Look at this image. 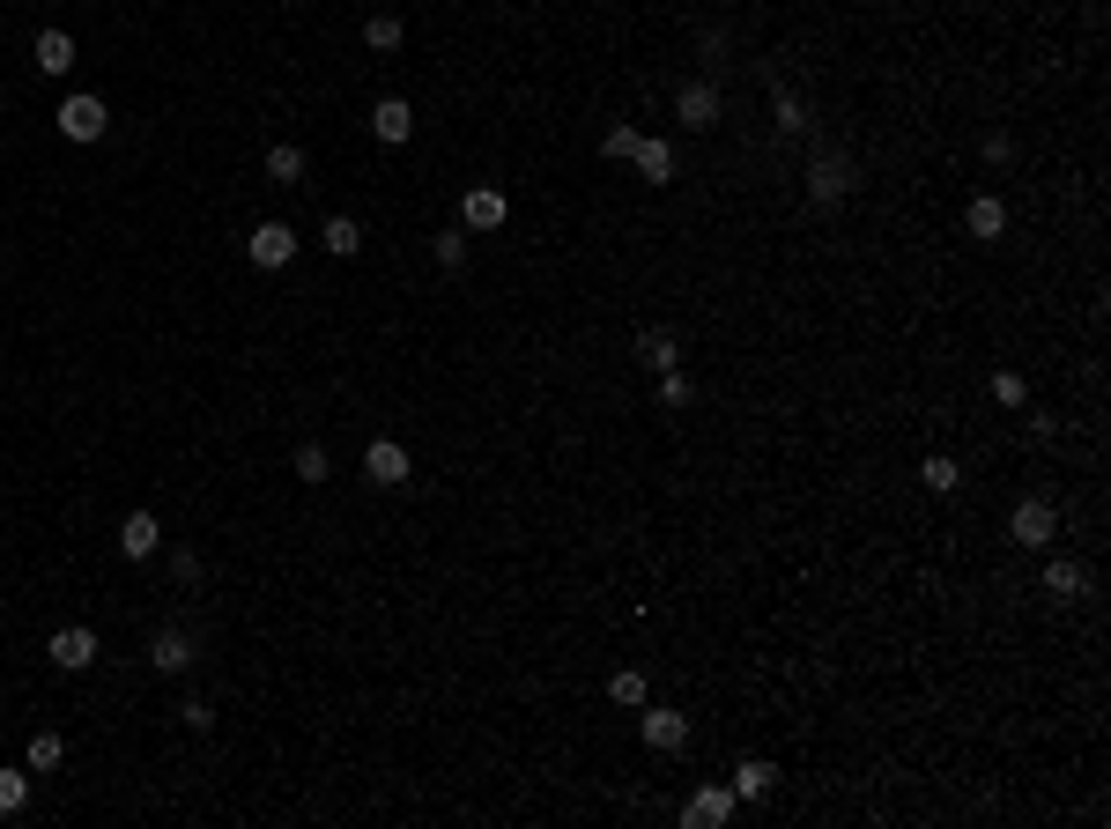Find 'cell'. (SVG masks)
I'll return each mask as SVG.
<instances>
[{"instance_id": "cell-1", "label": "cell", "mask_w": 1111, "mask_h": 829, "mask_svg": "<svg viewBox=\"0 0 1111 829\" xmlns=\"http://www.w3.org/2000/svg\"><path fill=\"white\" fill-rule=\"evenodd\" d=\"M415 474V459H408V445H393V437H378L364 452V482H378V489H401Z\"/></svg>"}, {"instance_id": "cell-2", "label": "cell", "mask_w": 1111, "mask_h": 829, "mask_svg": "<svg viewBox=\"0 0 1111 829\" xmlns=\"http://www.w3.org/2000/svg\"><path fill=\"white\" fill-rule=\"evenodd\" d=\"M845 193H853V156H816V170H808V201L837 207Z\"/></svg>"}, {"instance_id": "cell-3", "label": "cell", "mask_w": 1111, "mask_h": 829, "mask_svg": "<svg viewBox=\"0 0 1111 829\" xmlns=\"http://www.w3.org/2000/svg\"><path fill=\"white\" fill-rule=\"evenodd\" d=\"M1008 534L1023 540V548H1045V540L1060 534V511H1052L1045 497H1023V503H1015V519H1008Z\"/></svg>"}, {"instance_id": "cell-4", "label": "cell", "mask_w": 1111, "mask_h": 829, "mask_svg": "<svg viewBox=\"0 0 1111 829\" xmlns=\"http://www.w3.org/2000/svg\"><path fill=\"white\" fill-rule=\"evenodd\" d=\"M52 666H60V674H83V666H97V629H83V622L52 629Z\"/></svg>"}, {"instance_id": "cell-5", "label": "cell", "mask_w": 1111, "mask_h": 829, "mask_svg": "<svg viewBox=\"0 0 1111 829\" xmlns=\"http://www.w3.org/2000/svg\"><path fill=\"white\" fill-rule=\"evenodd\" d=\"M104 126H112L104 97H67V104H60V133H67V141H97Z\"/></svg>"}, {"instance_id": "cell-6", "label": "cell", "mask_w": 1111, "mask_h": 829, "mask_svg": "<svg viewBox=\"0 0 1111 829\" xmlns=\"http://www.w3.org/2000/svg\"><path fill=\"white\" fill-rule=\"evenodd\" d=\"M245 252H252V267H289L296 259V230L289 222H260L245 238Z\"/></svg>"}, {"instance_id": "cell-7", "label": "cell", "mask_w": 1111, "mask_h": 829, "mask_svg": "<svg viewBox=\"0 0 1111 829\" xmlns=\"http://www.w3.org/2000/svg\"><path fill=\"white\" fill-rule=\"evenodd\" d=\"M637 734H645V748H659V755H674V748H690V718H682V711H645V718H637Z\"/></svg>"}, {"instance_id": "cell-8", "label": "cell", "mask_w": 1111, "mask_h": 829, "mask_svg": "<svg viewBox=\"0 0 1111 829\" xmlns=\"http://www.w3.org/2000/svg\"><path fill=\"white\" fill-rule=\"evenodd\" d=\"M370 133L401 149V141L415 133V104H408V97H378V104H370Z\"/></svg>"}, {"instance_id": "cell-9", "label": "cell", "mask_w": 1111, "mask_h": 829, "mask_svg": "<svg viewBox=\"0 0 1111 829\" xmlns=\"http://www.w3.org/2000/svg\"><path fill=\"white\" fill-rule=\"evenodd\" d=\"M156 548H164L156 511H126V519H119V556H134V563H141V556H156Z\"/></svg>"}, {"instance_id": "cell-10", "label": "cell", "mask_w": 1111, "mask_h": 829, "mask_svg": "<svg viewBox=\"0 0 1111 829\" xmlns=\"http://www.w3.org/2000/svg\"><path fill=\"white\" fill-rule=\"evenodd\" d=\"M727 815H734V786H704V792L682 800V822L690 829H711V822H727Z\"/></svg>"}, {"instance_id": "cell-11", "label": "cell", "mask_w": 1111, "mask_h": 829, "mask_svg": "<svg viewBox=\"0 0 1111 829\" xmlns=\"http://www.w3.org/2000/svg\"><path fill=\"white\" fill-rule=\"evenodd\" d=\"M674 119L704 133V126L719 119V89H711V82H682V89H674Z\"/></svg>"}, {"instance_id": "cell-12", "label": "cell", "mask_w": 1111, "mask_h": 829, "mask_svg": "<svg viewBox=\"0 0 1111 829\" xmlns=\"http://www.w3.org/2000/svg\"><path fill=\"white\" fill-rule=\"evenodd\" d=\"M149 666H156V674H186V666H193V637H186V629H156Z\"/></svg>"}, {"instance_id": "cell-13", "label": "cell", "mask_w": 1111, "mask_h": 829, "mask_svg": "<svg viewBox=\"0 0 1111 829\" xmlns=\"http://www.w3.org/2000/svg\"><path fill=\"white\" fill-rule=\"evenodd\" d=\"M30 60H38L45 75H67V67H75V38H67V30H38Z\"/></svg>"}, {"instance_id": "cell-14", "label": "cell", "mask_w": 1111, "mask_h": 829, "mask_svg": "<svg viewBox=\"0 0 1111 829\" xmlns=\"http://www.w3.org/2000/svg\"><path fill=\"white\" fill-rule=\"evenodd\" d=\"M459 222H467V230H496V222H504V193H490V186H475V193L459 201Z\"/></svg>"}, {"instance_id": "cell-15", "label": "cell", "mask_w": 1111, "mask_h": 829, "mask_svg": "<svg viewBox=\"0 0 1111 829\" xmlns=\"http://www.w3.org/2000/svg\"><path fill=\"white\" fill-rule=\"evenodd\" d=\"M963 222H971V238H1000L1008 230V201L1000 193H979V201L963 207Z\"/></svg>"}, {"instance_id": "cell-16", "label": "cell", "mask_w": 1111, "mask_h": 829, "mask_svg": "<svg viewBox=\"0 0 1111 829\" xmlns=\"http://www.w3.org/2000/svg\"><path fill=\"white\" fill-rule=\"evenodd\" d=\"M630 164H637V178H653V186H667V178H674V149H667V141L653 133V141H637V156H630Z\"/></svg>"}, {"instance_id": "cell-17", "label": "cell", "mask_w": 1111, "mask_h": 829, "mask_svg": "<svg viewBox=\"0 0 1111 829\" xmlns=\"http://www.w3.org/2000/svg\"><path fill=\"white\" fill-rule=\"evenodd\" d=\"M267 178H275V186H304V149H296V141H275V149H267Z\"/></svg>"}, {"instance_id": "cell-18", "label": "cell", "mask_w": 1111, "mask_h": 829, "mask_svg": "<svg viewBox=\"0 0 1111 829\" xmlns=\"http://www.w3.org/2000/svg\"><path fill=\"white\" fill-rule=\"evenodd\" d=\"M1045 592H1052V600H1082V592H1089V571H1082V563H1045Z\"/></svg>"}, {"instance_id": "cell-19", "label": "cell", "mask_w": 1111, "mask_h": 829, "mask_svg": "<svg viewBox=\"0 0 1111 829\" xmlns=\"http://www.w3.org/2000/svg\"><path fill=\"white\" fill-rule=\"evenodd\" d=\"M319 245H327L333 259H356V245H364V230H356V215H333L327 230H319Z\"/></svg>"}, {"instance_id": "cell-20", "label": "cell", "mask_w": 1111, "mask_h": 829, "mask_svg": "<svg viewBox=\"0 0 1111 829\" xmlns=\"http://www.w3.org/2000/svg\"><path fill=\"white\" fill-rule=\"evenodd\" d=\"M771 778H779V770H771V763H756V755H748V763H734V800H763V792H771Z\"/></svg>"}, {"instance_id": "cell-21", "label": "cell", "mask_w": 1111, "mask_h": 829, "mask_svg": "<svg viewBox=\"0 0 1111 829\" xmlns=\"http://www.w3.org/2000/svg\"><path fill=\"white\" fill-rule=\"evenodd\" d=\"M30 807V763L23 770H0V815H23Z\"/></svg>"}, {"instance_id": "cell-22", "label": "cell", "mask_w": 1111, "mask_h": 829, "mask_svg": "<svg viewBox=\"0 0 1111 829\" xmlns=\"http://www.w3.org/2000/svg\"><path fill=\"white\" fill-rule=\"evenodd\" d=\"M637 356H645V371H674V364H682L674 333H645V341H637Z\"/></svg>"}, {"instance_id": "cell-23", "label": "cell", "mask_w": 1111, "mask_h": 829, "mask_svg": "<svg viewBox=\"0 0 1111 829\" xmlns=\"http://www.w3.org/2000/svg\"><path fill=\"white\" fill-rule=\"evenodd\" d=\"M401 38H408V30H401V15H370V23H364V44H370V52H401Z\"/></svg>"}, {"instance_id": "cell-24", "label": "cell", "mask_w": 1111, "mask_h": 829, "mask_svg": "<svg viewBox=\"0 0 1111 829\" xmlns=\"http://www.w3.org/2000/svg\"><path fill=\"white\" fill-rule=\"evenodd\" d=\"M919 482H926L934 497H948V489L963 482V467H956V459H948V452H934V459H926V467H919Z\"/></svg>"}, {"instance_id": "cell-25", "label": "cell", "mask_w": 1111, "mask_h": 829, "mask_svg": "<svg viewBox=\"0 0 1111 829\" xmlns=\"http://www.w3.org/2000/svg\"><path fill=\"white\" fill-rule=\"evenodd\" d=\"M637 141H645L637 126H608V133H601V156H608V164H630V156H637Z\"/></svg>"}, {"instance_id": "cell-26", "label": "cell", "mask_w": 1111, "mask_h": 829, "mask_svg": "<svg viewBox=\"0 0 1111 829\" xmlns=\"http://www.w3.org/2000/svg\"><path fill=\"white\" fill-rule=\"evenodd\" d=\"M60 755H67L60 734H30V755H23V763H30V770H60Z\"/></svg>"}, {"instance_id": "cell-27", "label": "cell", "mask_w": 1111, "mask_h": 829, "mask_svg": "<svg viewBox=\"0 0 1111 829\" xmlns=\"http://www.w3.org/2000/svg\"><path fill=\"white\" fill-rule=\"evenodd\" d=\"M327 474H333L327 445H296V482H327Z\"/></svg>"}, {"instance_id": "cell-28", "label": "cell", "mask_w": 1111, "mask_h": 829, "mask_svg": "<svg viewBox=\"0 0 1111 829\" xmlns=\"http://www.w3.org/2000/svg\"><path fill=\"white\" fill-rule=\"evenodd\" d=\"M430 252H438V267H467V230H438Z\"/></svg>"}, {"instance_id": "cell-29", "label": "cell", "mask_w": 1111, "mask_h": 829, "mask_svg": "<svg viewBox=\"0 0 1111 829\" xmlns=\"http://www.w3.org/2000/svg\"><path fill=\"white\" fill-rule=\"evenodd\" d=\"M993 400H1000V408H1023V400H1030L1023 371H993Z\"/></svg>"}, {"instance_id": "cell-30", "label": "cell", "mask_w": 1111, "mask_h": 829, "mask_svg": "<svg viewBox=\"0 0 1111 829\" xmlns=\"http://www.w3.org/2000/svg\"><path fill=\"white\" fill-rule=\"evenodd\" d=\"M659 408H690V378L682 371H659Z\"/></svg>"}, {"instance_id": "cell-31", "label": "cell", "mask_w": 1111, "mask_h": 829, "mask_svg": "<svg viewBox=\"0 0 1111 829\" xmlns=\"http://www.w3.org/2000/svg\"><path fill=\"white\" fill-rule=\"evenodd\" d=\"M608 697H616V704H645V674H616Z\"/></svg>"}, {"instance_id": "cell-32", "label": "cell", "mask_w": 1111, "mask_h": 829, "mask_svg": "<svg viewBox=\"0 0 1111 829\" xmlns=\"http://www.w3.org/2000/svg\"><path fill=\"white\" fill-rule=\"evenodd\" d=\"M779 126H785V133H800V126H808V104H800V97H779Z\"/></svg>"}, {"instance_id": "cell-33", "label": "cell", "mask_w": 1111, "mask_h": 829, "mask_svg": "<svg viewBox=\"0 0 1111 829\" xmlns=\"http://www.w3.org/2000/svg\"><path fill=\"white\" fill-rule=\"evenodd\" d=\"M178 711H186V726H193V734H207V726H215V711H207L201 697H186V704H178Z\"/></svg>"}]
</instances>
